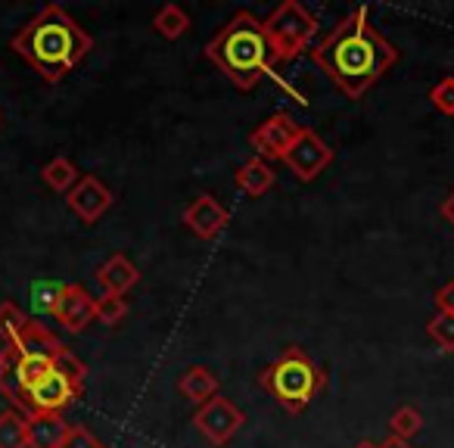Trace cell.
I'll return each instance as SVG.
<instances>
[{"label": "cell", "instance_id": "31", "mask_svg": "<svg viewBox=\"0 0 454 448\" xmlns=\"http://www.w3.org/2000/svg\"><path fill=\"white\" fill-rule=\"evenodd\" d=\"M0 119H4V115H0Z\"/></svg>", "mask_w": 454, "mask_h": 448}, {"label": "cell", "instance_id": "6", "mask_svg": "<svg viewBox=\"0 0 454 448\" xmlns=\"http://www.w3.org/2000/svg\"><path fill=\"white\" fill-rule=\"evenodd\" d=\"M84 377H88V367H84V361L69 349L41 383H35L32 389L22 392V396H13V402L20 405V408H26L28 414H32V411L63 414V408H69L75 398H82Z\"/></svg>", "mask_w": 454, "mask_h": 448}, {"label": "cell", "instance_id": "23", "mask_svg": "<svg viewBox=\"0 0 454 448\" xmlns=\"http://www.w3.org/2000/svg\"><path fill=\"white\" fill-rule=\"evenodd\" d=\"M427 334L442 352H454V315H445V311H435L427 324Z\"/></svg>", "mask_w": 454, "mask_h": 448}, {"label": "cell", "instance_id": "22", "mask_svg": "<svg viewBox=\"0 0 454 448\" xmlns=\"http://www.w3.org/2000/svg\"><path fill=\"white\" fill-rule=\"evenodd\" d=\"M128 318V299L115 296V293H103L97 296V321L106 324V327H115Z\"/></svg>", "mask_w": 454, "mask_h": 448}, {"label": "cell", "instance_id": "15", "mask_svg": "<svg viewBox=\"0 0 454 448\" xmlns=\"http://www.w3.org/2000/svg\"><path fill=\"white\" fill-rule=\"evenodd\" d=\"M177 389H181V396L190 398L193 405H206L208 398L218 396L221 380L215 377V373L208 371V367L193 365V367H187V371H184L181 380H177Z\"/></svg>", "mask_w": 454, "mask_h": 448}, {"label": "cell", "instance_id": "18", "mask_svg": "<svg viewBox=\"0 0 454 448\" xmlns=\"http://www.w3.org/2000/svg\"><path fill=\"white\" fill-rule=\"evenodd\" d=\"M41 177H44L47 187L57 190V193H69V190L82 181V177H78V169L72 165V159H66V156L51 159V162L41 169Z\"/></svg>", "mask_w": 454, "mask_h": 448}, {"label": "cell", "instance_id": "16", "mask_svg": "<svg viewBox=\"0 0 454 448\" xmlns=\"http://www.w3.org/2000/svg\"><path fill=\"white\" fill-rule=\"evenodd\" d=\"M234 181H237V187H240L243 193L255 200V196H265L268 190L274 187V169H271V162L253 156L249 162H243L240 169H237Z\"/></svg>", "mask_w": 454, "mask_h": 448}, {"label": "cell", "instance_id": "8", "mask_svg": "<svg viewBox=\"0 0 454 448\" xmlns=\"http://www.w3.org/2000/svg\"><path fill=\"white\" fill-rule=\"evenodd\" d=\"M305 125H299L290 113H274L249 134V146L255 150V156L271 162V159H284L290 153V146L296 144V138L302 134Z\"/></svg>", "mask_w": 454, "mask_h": 448}, {"label": "cell", "instance_id": "5", "mask_svg": "<svg viewBox=\"0 0 454 448\" xmlns=\"http://www.w3.org/2000/svg\"><path fill=\"white\" fill-rule=\"evenodd\" d=\"M262 32H265L271 59L286 66L302 57L305 51H311L317 32H321V22H317V16L311 13L305 4H299V0H284L280 7H274L271 13L262 20Z\"/></svg>", "mask_w": 454, "mask_h": 448}, {"label": "cell", "instance_id": "14", "mask_svg": "<svg viewBox=\"0 0 454 448\" xmlns=\"http://www.w3.org/2000/svg\"><path fill=\"white\" fill-rule=\"evenodd\" d=\"M97 284L103 287V293H115V296H125L128 290L140 284V268L134 265L128 255L115 253L97 268Z\"/></svg>", "mask_w": 454, "mask_h": 448}, {"label": "cell", "instance_id": "4", "mask_svg": "<svg viewBox=\"0 0 454 448\" xmlns=\"http://www.w3.org/2000/svg\"><path fill=\"white\" fill-rule=\"evenodd\" d=\"M259 386L286 414H302L324 392L327 373L302 346H286L271 365L259 371Z\"/></svg>", "mask_w": 454, "mask_h": 448}, {"label": "cell", "instance_id": "3", "mask_svg": "<svg viewBox=\"0 0 454 448\" xmlns=\"http://www.w3.org/2000/svg\"><path fill=\"white\" fill-rule=\"evenodd\" d=\"M206 57L240 90H253L262 78L274 72L262 20H255L249 10H237L231 22L218 28V35L206 44Z\"/></svg>", "mask_w": 454, "mask_h": 448}, {"label": "cell", "instance_id": "1", "mask_svg": "<svg viewBox=\"0 0 454 448\" xmlns=\"http://www.w3.org/2000/svg\"><path fill=\"white\" fill-rule=\"evenodd\" d=\"M398 57L402 53L395 51V44L386 41L383 32L371 22L367 7L342 16L340 26H333L327 38L311 47L315 66L348 100H361L398 63Z\"/></svg>", "mask_w": 454, "mask_h": 448}, {"label": "cell", "instance_id": "21", "mask_svg": "<svg viewBox=\"0 0 454 448\" xmlns=\"http://www.w3.org/2000/svg\"><path fill=\"white\" fill-rule=\"evenodd\" d=\"M420 429H423V414L414 408V405H402V408L389 417V433L392 436H402V439L411 442Z\"/></svg>", "mask_w": 454, "mask_h": 448}, {"label": "cell", "instance_id": "2", "mask_svg": "<svg viewBox=\"0 0 454 448\" xmlns=\"http://www.w3.org/2000/svg\"><path fill=\"white\" fill-rule=\"evenodd\" d=\"M10 47L47 84H59L72 69L84 63V57L94 47V38L66 13V7L47 4V7L38 10V16H32L13 35Z\"/></svg>", "mask_w": 454, "mask_h": 448}, {"label": "cell", "instance_id": "17", "mask_svg": "<svg viewBox=\"0 0 454 448\" xmlns=\"http://www.w3.org/2000/svg\"><path fill=\"white\" fill-rule=\"evenodd\" d=\"M153 28H156L162 38L177 41L190 32V16L184 13L177 4H165V7H159L156 16H153Z\"/></svg>", "mask_w": 454, "mask_h": 448}, {"label": "cell", "instance_id": "26", "mask_svg": "<svg viewBox=\"0 0 454 448\" xmlns=\"http://www.w3.org/2000/svg\"><path fill=\"white\" fill-rule=\"evenodd\" d=\"M433 303H435V309H439V311L454 315V280H448L445 287H439V290H435Z\"/></svg>", "mask_w": 454, "mask_h": 448}, {"label": "cell", "instance_id": "28", "mask_svg": "<svg viewBox=\"0 0 454 448\" xmlns=\"http://www.w3.org/2000/svg\"><path fill=\"white\" fill-rule=\"evenodd\" d=\"M439 215H442V218H445L448 224H451V228H454V190H451V193H448V200H442Z\"/></svg>", "mask_w": 454, "mask_h": 448}, {"label": "cell", "instance_id": "27", "mask_svg": "<svg viewBox=\"0 0 454 448\" xmlns=\"http://www.w3.org/2000/svg\"><path fill=\"white\" fill-rule=\"evenodd\" d=\"M7 377H13V358L7 349H0V389H7Z\"/></svg>", "mask_w": 454, "mask_h": 448}, {"label": "cell", "instance_id": "24", "mask_svg": "<svg viewBox=\"0 0 454 448\" xmlns=\"http://www.w3.org/2000/svg\"><path fill=\"white\" fill-rule=\"evenodd\" d=\"M429 103L435 106V113L454 119V75H448V78H442V82L433 84V90H429Z\"/></svg>", "mask_w": 454, "mask_h": 448}, {"label": "cell", "instance_id": "9", "mask_svg": "<svg viewBox=\"0 0 454 448\" xmlns=\"http://www.w3.org/2000/svg\"><path fill=\"white\" fill-rule=\"evenodd\" d=\"M284 162L290 165V171L302 184H311L321 171H327V165L333 162V150L324 138H317L311 128H302V134L296 138V144L290 146V153L284 156Z\"/></svg>", "mask_w": 454, "mask_h": 448}, {"label": "cell", "instance_id": "12", "mask_svg": "<svg viewBox=\"0 0 454 448\" xmlns=\"http://www.w3.org/2000/svg\"><path fill=\"white\" fill-rule=\"evenodd\" d=\"M184 224H187L190 234L200 237V240H215V237L231 224V212H227L212 193H200L184 208Z\"/></svg>", "mask_w": 454, "mask_h": 448}, {"label": "cell", "instance_id": "13", "mask_svg": "<svg viewBox=\"0 0 454 448\" xmlns=\"http://www.w3.org/2000/svg\"><path fill=\"white\" fill-rule=\"evenodd\" d=\"M28 448H63L72 433V423L53 411H32L26 417Z\"/></svg>", "mask_w": 454, "mask_h": 448}, {"label": "cell", "instance_id": "20", "mask_svg": "<svg viewBox=\"0 0 454 448\" xmlns=\"http://www.w3.org/2000/svg\"><path fill=\"white\" fill-rule=\"evenodd\" d=\"M0 448H28L26 417L20 408H7L0 414Z\"/></svg>", "mask_w": 454, "mask_h": 448}, {"label": "cell", "instance_id": "25", "mask_svg": "<svg viewBox=\"0 0 454 448\" xmlns=\"http://www.w3.org/2000/svg\"><path fill=\"white\" fill-rule=\"evenodd\" d=\"M63 448H103V442L97 439L88 427H82V423H78V427H72V433H69V439H66Z\"/></svg>", "mask_w": 454, "mask_h": 448}, {"label": "cell", "instance_id": "7", "mask_svg": "<svg viewBox=\"0 0 454 448\" xmlns=\"http://www.w3.org/2000/svg\"><path fill=\"white\" fill-rule=\"evenodd\" d=\"M243 423H247L243 411L224 396L208 398V402L200 405V408H196V414H193L196 433H200L202 439H206L208 445H215V448H224L227 442L240 433Z\"/></svg>", "mask_w": 454, "mask_h": 448}, {"label": "cell", "instance_id": "19", "mask_svg": "<svg viewBox=\"0 0 454 448\" xmlns=\"http://www.w3.org/2000/svg\"><path fill=\"white\" fill-rule=\"evenodd\" d=\"M32 318H26V311L16 303H0V340L4 346H13V342L22 340V334L28 330Z\"/></svg>", "mask_w": 454, "mask_h": 448}, {"label": "cell", "instance_id": "29", "mask_svg": "<svg viewBox=\"0 0 454 448\" xmlns=\"http://www.w3.org/2000/svg\"><path fill=\"white\" fill-rule=\"evenodd\" d=\"M380 448H414V445H411L408 439H402V436H392V433H389L383 442H380Z\"/></svg>", "mask_w": 454, "mask_h": 448}, {"label": "cell", "instance_id": "10", "mask_svg": "<svg viewBox=\"0 0 454 448\" xmlns=\"http://www.w3.org/2000/svg\"><path fill=\"white\" fill-rule=\"evenodd\" d=\"M113 202H115L113 190L97 175H84L82 181L66 193V206H69L72 215H78L84 224H97V221L113 208Z\"/></svg>", "mask_w": 454, "mask_h": 448}, {"label": "cell", "instance_id": "30", "mask_svg": "<svg viewBox=\"0 0 454 448\" xmlns=\"http://www.w3.org/2000/svg\"><path fill=\"white\" fill-rule=\"evenodd\" d=\"M355 448H380V442H371V439H361Z\"/></svg>", "mask_w": 454, "mask_h": 448}, {"label": "cell", "instance_id": "11", "mask_svg": "<svg viewBox=\"0 0 454 448\" xmlns=\"http://www.w3.org/2000/svg\"><path fill=\"white\" fill-rule=\"evenodd\" d=\"M53 318L69 334H82L90 321H97V296H90L88 287L82 284H63L53 305Z\"/></svg>", "mask_w": 454, "mask_h": 448}]
</instances>
